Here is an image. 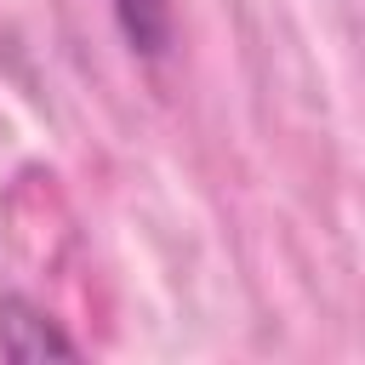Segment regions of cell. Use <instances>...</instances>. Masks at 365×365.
<instances>
[{"mask_svg":"<svg viewBox=\"0 0 365 365\" xmlns=\"http://www.w3.org/2000/svg\"><path fill=\"white\" fill-rule=\"evenodd\" d=\"M0 354L6 359H80V342L23 291H0Z\"/></svg>","mask_w":365,"mask_h":365,"instance_id":"obj_1","label":"cell"},{"mask_svg":"<svg viewBox=\"0 0 365 365\" xmlns=\"http://www.w3.org/2000/svg\"><path fill=\"white\" fill-rule=\"evenodd\" d=\"M108 11H114L120 40L131 46V57H143V63H165L171 57V46H177L171 0H108Z\"/></svg>","mask_w":365,"mask_h":365,"instance_id":"obj_2","label":"cell"}]
</instances>
